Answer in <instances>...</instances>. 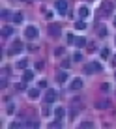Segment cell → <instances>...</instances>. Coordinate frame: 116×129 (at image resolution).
Segmentation results:
<instances>
[{"label":"cell","instance_id":"1","mask_svg":"<svg viewBox=\"0 0 116 129\" xmlns=\"http://www.w3.org/2000/svg\"><path fill=\"white\" fill-rule=\"evenodd\" d=\"M101 69H103V66H101L99 62H90V64H86V66H84V73H86V75L99 73Z\"/></svg>","mask_w":116,"mask_h":129},{"label":"cell","instance_id":"2","mask_svg":"<svg viewBox=\"0 0 116 129\" xmlns=\"http://www.w3.org/2000/svg\"><path fill=\"white\" fill-rule=\"evenodd\" d=\"M38 36H39V30L36 26H26L24 28V38L26 39H38Z\"/></svg>","mask_w":116,"mask_h":129},{"label":"cell","instance_id":"3","mask_svg":"<svg viewBox=\"0 0 116 129\" xmlns=\"http://www.w3.org/2000/svg\"><path fill=\"white\" fill-rule=\"evenodd\" d=\"M23 49H24V47H23V43H21V41H15V43L11 45V49L8 51V54H10V56H15L17 52H21Z\"/></svg>","mask_w":116,"mask_h":129},{"label":"cell","instance_id":"4","mask_svg":"<svg viewBox=\"0 0 116 129\" xmlns=\"http://www.w3.org/2000/svg\"><path fill=\"white\" fill-rule=\"evenodd\" d=\"M56 10L60 15H66L68 13V2L66 0H56Z\"/></svg>","mask_w":116,"mask_h":129},{"label":"cell","instance_id":"5","mask_svg":"<svg viewBox=\"0 0 116 129\" xmlns=\"http://www.w3.org/2000/svg\"><path fill=\"white\" fill-rule=\"evenodd\" d=\"M49 34L52 38H60V24H49Z\"/></svg>","mask_w":116,"mask_h":129},{"label":"cell","instance_id":"6","mask_svg":"<svg viewBox=\"0 0 116 129\" xmlns=\"http://www.w3.org/2000/svg\"><path fill=\"white\" fill-rule=\"evenodd\" d=\"M56 97H58V94H56L54 90H49V92H47V95H45V101H47V103H54Z\"/></svg>","mask_w":116,"mask_h":129},{"label":"cell","instance_id":"7","mask_svg":"<svg viewBox=\"0 0 116 129\" xmlns=\"http://www.w3.org/2000/svg\"><path fill=\"white\" fill-rule=\"evenodd\" d=\"M69 88H71V90H81V88H82V81H81V79H75V81H71V84H69Z\"/></svg>","mask_w":116,"mask_h":129},{"label":"cell","instance_id":"8","mask_svg":"<svg viewBox=\"0 0 116 129\" xmlns=\"http://www.w3.org/2000/svg\"><path fill=\"white\" fill-rule=\"evenodd\" d=\"M88 15H90V10H88L86 6H81V8H79V17H81V19H86Z\"/></svg>","mask_w":116,"mask_h":129},{"label":"cell","instance_id":"9","mask_svg":"<svg viewBox=\"0 0 116 129\" xmlns=\"http://www.w3.org/2000/svg\"><path fill=\"white\" fill-rule=\"evenodd\" d=\"M56 81L60 82V84H64L66 81H68V73H66V71H60V73L56 75Z\"/></svg>","mask_w":116,"mask_h":129},{"label":"cell","instance_id":"10","mask_svg":"<svg viewBox=\"0 0 116 129\" xmlns=\"http://www.w3.org/2000/svg\"><path fill=\"white\" fill-rule=\"evenodd\" d=\"M32 79H34V71H30V69H24L23 81H24V82H28V81H32Z\"/></svg>","mask_w":116,"mask_h":129},{"label":"cell","instance_id":"11","mask_svg":"<svg viewBox=\"0 0 116 129\" xmlns=\"http://www.w3.org/2000/svg\"><path fill=\"white\" fill-rule=\"evenodd\" d=\"M28 97H30V99H38V97H39V90H38V88H30V90H28Z\"/></svg>","mask_w":116,"mask_h":129},{"label":"cell","instance_id":"12","mask_svg":"<svg viewBox=\"0 0 116 129\" xmlns=\"http://www.w3.org/2000/svg\"><path fill=\"white\" fill-rule=\"evenodd\" d=\"M11 34H13V28H11V26H4V28H2V38H10Z\"/></svg>","mask_w":116,"mask_h":129},{"label":"cell","instance_id":"13","mask_svg":"<svg viewBox=\"0 0 116 129\" xmlns=\"http://www.w3.org/2000/svg\"><path fill=\"white\" fill-rule=\"evenodd\" d=\"M54 116L62 120V118H64V116H66V110H64V109H62V107H56V109H54Z\"/></svg>","mask_w":116,"mask_h":129},{"label":"cell","instance_id":"14","mask_svg":"<svg viewBox=\"0 0 116 129\" xmlns=\"http://www.w3.org/2000/svg\"><path fill=\"white\" fill-rule=\"evenodd\" d=\"M62 125H64V123H62V120H60V118H56L54 122H51V123H49V127H52V129H60Z\"/></svg>","mask_w":116,"mask_h":129},{"label":"cell","instance_id":"15","mask_svg":"<svg viewBox=\"0 0 116 129\" xmlns=\"http://www.w3.org/2000/svg\"><path fill=\"white\" fill-rule=\"evenodd\" d=\"M110 11H112V4H110V2H105L103 8H101V13H110Z\"/></svg>","mask_w":116,"mask_h":129},{"label":"cell","instance_id":"16","mask_svg":"<svg viewBox=\"0 0 116 129\" xmlns=\"http://www.w3.org/2000/svg\"><path fill=\"white\" fill-rule=\"evenodd\" d=\"M75 45L77 47H84L86 45V38H75Z\"/></svg>","mask_w":116,"mask_h":129},{"label":"cell","instance_id":"17","mask_svg":"<svg viewBox=\"0 0 116 129\" xmlns=\"http://www.w3.org/2000/svg\"><path fill=\"white\" fill-rule=\"evenodd\" d=\"M49 105H51V103H47V105H45V107H43V109H41V114H43V116H49V114L52 112V109H51V107H49Z\"/></svg>","mask_w":116,"mask_h":129},{"label":"cell","instance_id":"18","mask_svg":"<svg viewBox=\"0 0 116 129\" xmlns=\"http://www.w3.org/2000/svg\"><path fill=\"white\" fill-rule=\"evenodd\" d=\"M79 125H81L82 129H90V127H94V123L90 122V120H84V122H81Z\"/></svg>","mask_w":116,"mask_h":129},{"label":"cell","instance_id":"19","mask_svg":"<svg viewBox=\"0 0 116 129\" xmlns=\"http://www.w3.org/2000/svg\"><path fill=\"white\" fill-rule=\"evenodd\" d=\"M17 66H19L21 69H26V68H28V60H26V58H23V60H19V62H17Z\"/></svg>","mask_w":116,"mask_h":129},{"label":"cell","instance_id":"20","mask_svg":"<svg viewBox=\"0 0 116 129\" xmlns=\"http://www.w3.org/2000/svg\"><path fill=\"white\" fill-rule=\"evenodd\" d=\"M75 28L77 30H84L86 28V23H84V21H77V23H75Z\"/></svg>","mask_w":116,"mask_h":129},{"label":"cell","instance_id":"21","mask_svg":"<svg viewBox=\"0 0 116 129\" xmlns=\"http://www.w3.org/2000/svg\"><path fill=\"white\" fill-rule=\"evenodd\" d=\"M13 23H23V15H21V13H15V15H13Z\"/></svg>","mask_w":116,"mask_h":129},{"label":"cell","instance_id":"22","mask_svg":"<svg viewBox=\"0 0 116 129\" xmlns=\"http://www.w3.org/2000/svg\"><path fill=\"white\" fill-rule=\"evenodd\" d=\"M24 125H26V127H38L39 123H38V122H34V120H26V123H24Z\"/></svg>","mask_w":116,"mask_h":129},{"label":"cell","instance_id":"23","mask_svg":"<svg viewBox=\"0 0 116 129\" xmlns=\"http://www.w3.org/2000/svg\"><path fill=\"white\" fill-rule=\"evenodd\" d=\"M109 107V101H99L97 103V109H107Z\"/></svg>","mask_w":116,"mask_h":129},{"label":"cell","instance_id":"24","mask_svg":"<svg viewBox=\"0 0 116 129\" xmlns=\"http://www.w3.org/2000/svg\"><path fill=\"white\" fill-rule=\"evenodd\" d=\"M73 60H75V62H81V60H82V54H81V52L77 51V52L73 54Z\"/></svg>","mask_w":116,"mask_h":129},{"label":"cell","instance_id":"25","mask_svg":"<svg viewBox=\"0 0 116 129\" xmlns=\"http://www.w3.org/2000/svg\"><path fill=\"white\" fill-rule=\"evenodd\" d=\"M107 36V28L105 26H99V38H105Z\"/></svg>","mask_w":116,"mask_h":129},{"label":"cell","instance_id":"26","mask_svg":"<svg viewBox=\"0 0 116 129\" xmlns=\"http://www.w3.org/2000/svg\"><path fill=\"white\" fill-rule=\"evenodd\" d=\"M0 17H2V19H10V11H8V10H2Z\"/></svg>","mask_w":116,"mask_h":129},{"label":"cell","instance_id":"27","mask_svg":"<svg viewBox=\"0 0 116 129\" xmlns=\"http://www.w3.org/2000/svg\"><path fill=\"white\" fill-rule=\"evenodd\" d=\"M13 112H15V105L10 103V105H8V114H13Z\"/></svg>","mask_w":116,"mask_h":129},{"label":"cell","instance_id":"28","mask_svg":"<svg viewBox=\"0 0 116 129\" xmlns=\"http://www.w3.org/2000/svg\"><path fill=\"white\" fill-rule=\"evenodd\" d=\"M109 49H103V51H101V58H109Z\"/></svg>","mask_w":116,"mask_h":129},{"label":"cell","instance_id":"29","mask_svg":"<svg viewBox=\"0 0 116 129\" xmlns=\"http://www.w3.org/2000/svg\"><path fill=\"white\" fill-rule=\"evenodd\" d=\"M101 90H103V92H109V90H110V84L103 82V84H101Z\"/></svg>","mask_w":116,"mask_h":129},{"label":"cell","instance_id":"30","mask_svg":"<svg viewBox=\"0 0 116 129\" xmlns=\"http://www.w3.org/2000/svg\"><path fill=\"white\" fill-rule=\"evenodd\" d=\"M8 86V81H6V79H2V81H0V88H2V90H4V88H6Z\"/></svg>","mask_w":116,"mask_h":129},{"label":"cell","instance_id":"31","mask_svg":"<svg viewBox=\"0 0 116 129\" xmlns=\"http://www.w3.org/2000/svg\"><path fill=\"white\" fill-rule=\"evenodd\" d=\"M68 43H75V38L71 34H68Z\"/></svg>","mask_w":116,"mask_h":129},{"label":"cell","instance_id":"32","mask_svg":"<svg viewBox=\"0 0 116 129\" xmlns=\"http://www.w3.org/2000/svg\"><path fill=\"white\" fill-rule=\"evenodd\" d=\"M69 64H71L69 60H64V62H62V68H69Z\"/></svg>","mask_w":116,"mask_h":129},{"label":"cell","instance_id":"33","mask_svg":"<svg viewBox=\"0 0 116 129\" xmlns=\"http://www.w3.org/2000/svg\"><path fill=\"white\" fill-rule=\"evenodd\" d=\"M24 88H26L24 82H19V84H17V90H24Z\"/></svg>","mask_w":116,"mask_h":129},{"label":"cell","instance_id":"34","mask_svg":"<svg viewBox=\"0 0 116 129\" xmlns=\"http://www.w3.org/2000/svg\"><path fill=\"white\" fill-rule=\"evenodd\" d=\"M112 66H114V68H116V54L112 56Z\"/></svg>","mask_w":116,"mask_h":129},{"label":"cell","instance_id":"35","mask_svg":"<svg viewBox=\"0 0 116 129\" xmlns=\"http://www.w3.org/2000/svg\"><path fill=\"white\" fill-rule=\"evenodd\" d=\"M112 24H114V26H116V17H114V21H112Z\"/></svg>","mask_w":116,"mask_h":129},{"label":"cell","instance_id":"36","mask_svg":"<svg viewBox=\"0 0 116 129\" xmlns=\"http://www.w3.org/2000/svg\"><path fill=\"white\" fill-rule=\"evenodd\" d=\"M24 2H30V0H24Z\"/></svg>","mask_w":116,"mask_h":129},{"label":"cell","instance_id":"37","mask_svg":"<svg viewBox=\"0 0 116 129\" xmlns=\"http://www.w3.org/2000/svg\"><path fill=\"white\" fill-rule=\"evenodd\" d=\"M114 79H116V75H114Z\"/></svg>","mask_w":116,"mask_h":129},{"label":"cell","instance_id":"38","mask_svg":"<svg viewBox=\"0 0 116 129\" xmlns=\"http://www.w3.org/2000/svg\"><path fill=\"white\" fill-rule=\"evenodd\" d=\"M114 43H116V39H114Z\"/></svg>","mask_w":116,"mask_h":129}]
</instances>
